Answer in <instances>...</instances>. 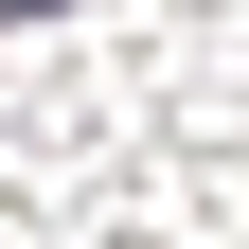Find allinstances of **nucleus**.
<instances>
[{
	"label": "nucleus",
	"mask_w": 249,
	"mask_h": 249,
	"mask_svg": "<svg viewBox=\"0 0 249 249\" xmlns=\"http://www.w3.org/2000/svg\"><path fill=\"white\" fill-rule=\"evenodd\" d=\"M36 18H53V0H36Z\"/></svg>",
	"instance_id": "obj_1"
}]
</instances>
